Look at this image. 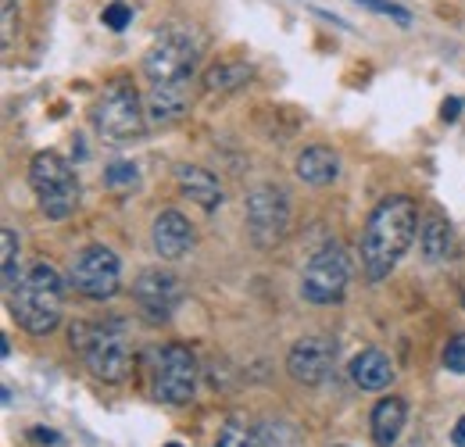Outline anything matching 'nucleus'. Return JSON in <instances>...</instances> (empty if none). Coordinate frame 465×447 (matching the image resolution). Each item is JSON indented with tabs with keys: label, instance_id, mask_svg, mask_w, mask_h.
<instances>
[{
	"label": "nucleus",
	"instance_id": "1",
	"mask_svg": "<svg viewBox=\"0 0 465 447\" xmlns=\"http://www.w3.org/2000/svg\"><path fill=\"white\" fill-rule=\"evenodd\" d=\"M419 229H422L419 225V204L405 194L383 197L369 212V223L361 229V247H358L369 283H383L394 273V265L405 258V251L411 247Z\"/></svg>",
	"mask_w": 465,
	"mask_h": 447
},
{
	"label": "nucleus",
	"instance_id": "2",
	"mask_svg": "<svg viewBox=\"0 0 465 447\" xmlns=\"http://www.w3.org/2000/svg\"><path fill=\"white\" fill-rule=\"evenodd\" d=\"M64 308V280L54 265H33L15 290H7L11 319L33 336H47L58 330Z\"/></svg>",
	"mask_w": 465,
	"mask_h": 447
},
{
	"label": "nucleus",
	"instance_id": "3",
	"mask_svg": "<svg viewBox=\"0 0 465 447\" xmlns=\"http://www.w3.org/2000/svg\"><path fill=\"white\" fill-rule=\"evenodd\" d=\"M72 347L83 351L90 372L104 383H122L133 369V347L125 336V323H101V326H72Z\"/></svg>",
	"mask_w": 465,
	"mask_h": 447
},
{
	"label": "nucleus",
	"instance_id": "4",
	"mask_svg": "<svg viewBox=\"0 0 465 447\" xmlns=\"http://www.w3.org/2000/svg\"><path fill=\"white\" fill-rule=\"evenodd\" d=\"M29 186L40 201V212L47 219H68L79 208V175L68 158H61L58 151H40L29 162Z\"/></svg>",
	"mask_w": 465,
	"mask_h": 447
},
{
	"label": "nucleus",
	"instance_id": "5",
	"mask_svg": "<svg viewBox=\"0 0 465 447\" xmlns=\"http://www.w3.org/2000/svg\"><path fill=\"white\" fill-rule=\"evenodd\" d=\"M94 125H97V133L104 140L125 144V140L143 136V129L151 122H147V112L140 108V94L129 83L115 79V83L104 86V94L94 104Z\"/></svg>",
	"mask_w": 465,
	"mask_h": 447
},
{
	"label": "nucleus",
	"instance_id": "6",
	"mask_svg": "<svg viewBox=\"0 0 465 447\" xmlns=\"http://www.w3.org/2000/svg\"><path fill=\"white\" fill-rule=\"evenodd\" d=\"M243 219H247V236L254 247L269 251L276 247L287 229H291V197L283 186H272V183H262L247 194L243 201Z\"/></svg>",
	"mask_w": 465,
	"mask_h": 447
},
{
	"label": "nucleus",
	"instance_id": "7",
	"mask_svg": "<svg viewBox=\"0 0 465 447\" xmlns=\"http://www.w3.org/2000/svg\"><path fill=\"white\" fill-rule=\"evenodd\" d=\"M348 283H351V258L348 251L341 243H326L319 247L304 273H301V297L308 304H341L344 293H348Z\"/></svg>",
	"mask_w": 465,
	"mask_h": 447
},
{
	"label": "nucleus",
	"instance_id": "8",
	"mask_svg": "<svg viewBox=\"0 0 465 447\" xmlns=\"http://www.w3.org/2000/svg\"><path fill=\"white\" fill-rule=\"evenodd\" d=\"M197 55L201 47L186 29H169L143 55V72L151 83H190L197 68Z\"/></svg>",
	"mask_w": 465,
	"mask_h": 447
},
{
	"label": "nucleus",
	"instance_id": "9",
	"mask_svg": "<svg viewBox=\"0 0 465 447\" xmlns=\"http://www.w3.org/2000/svg\"><path fill=\"white\" fill-rule=\"evenodd\" d=\"M72 286L90 301H112L122 286V262L112 247L90 243L72 262Z\"/></svg>",
	"mask_w": 465,
	"mask_h": 447
},
{
	"label": "nucleus",
	"instance_id": "10",
	"mask_svg": "<svg viewBox=\"0 0 465 447\" xmlns=\"http://www.w3.org/2000/svg\"><path fill=\"white\" fill-rule=\"evenodd\" d=\"M197 391V358L183 343H165L154 362V397L162 404H186Z\"/></svg>",
	"mask_w": 465,
	"mask_h": 447
},
{
	"label": "nucleus",
	"instance_id": "11",
	"mask_svg": "<svg viewBox=\"0 0 465 447\" xmlns=\"http://www.w3.org/2000/svg\"><path fill=\"white\" fill-rule=\"evenodd\" d=\"M133 297H136V308L147 323L162 326L173 319V312L183 301V283L175 280L173 273H162V269H147L140 273L133 283Z\"/></svg>",
	"mask_w": 465,
	"mask_h": 447
},
{
	"label": "nucleus",
	"instance_id": "12",
	"mask_svg": "<svg viewBox=\"0 0 465 447\" xmlns=\"http://www.w3.org/2000/svg\"><path fill=\"white\" fill-rule=\"evenodd\" d=\"M337 362V343L330 336H301L287 354V372L304 387H319Z\"/></svg>",
	"mask_w": 465,
	"mask_h": 447
},
{
	"label": "nucleus",
	"instance_id": "13",
	"mask_svg": "<svg viewBox=\"0 0 465 447\" xmlns=\"http://www.w3.org/2000/svg\"><path fill=\"white\" fill-rule=\"evenodd\" d=\"M151 243H154L158 258H165V262H179V258L193 247V225H190V219H186L183 212L169 208V212H162V215L154 219Z\"/></svg>",
	"mask_w": 465,
	"mask_h": 447
},
{
	"label": "nucleus",
	"instance_id": "14",
	"mask_svg": "<svg viewBox=\"0 0 465 447\" xmlns=\"http://www.w3.org/2000/svg\"><path fill=\"white\" fill-rule=\"evenodd\" d=\"M190 104V94H186V83H151V94H147V122L151 125H173L186 114Z\"/></svg>",
	"mask_w": 465,
	"mask_h": 447
},
{
	"label": "nucleus",
	"instance_id": "15",
	"mask_svg": "<svg viewBox=\"0 0 465 447\" xmlns=\"http://www.w3.org/2000/svg\"><path fill=\"white\" fill-rule=\"evenodd\" d=\"M297 179L308 183V186H330L337 175H341V158L333 147L326 144H312L297 154Z\"/></svg>",
	"mask_w": 465,
	"mask_h": 447
},
{
	"label": "nucleus",
	"instance_id": "16",
	"mask_svg": "<svg viewBox=\"0 0 465 447\" xmlns=\"http://www.w3.org/2000/svg\"><path fill=\"white\" fill-rule=\"evenodd\" d=\"M391 380H394V365L383 351L365 347L361 354L351 358V383L358 391H383V387H391Z\"/></svg>",
	"mask_w": 465,
	"mask_h": 447
},
{
	"label": "nucleus",
	"instance_id": "17",
	"mask_svg": "<svg viewBox=\"0 0 465 447\" xmlns=\"http://www.w3.org/2000/svg\"><path fill=\"white\" fill-rule=\"evenodd\" d=\"M405 419H408V404L405 397H383L376 401L372 415H369V430H372V441L376 447H394L401 430H405Z\"/></svg>",
	"mask_w": 465,
	"mask_h": 447
},
{
	"label": "nucleus",
	"instance_id": "18",
	"mask_svg": "<svg viewBox=\"0 0 465 447\" xmlns=\"http://www.w3.org/2000/svg\"><path fill=\"white\" fill-rule=\"evenodd\" d=\"M175 183H179V190H183L190 201H197L204 212H215V208L223 204V183H219L208 168L179 165L175 168Z\"/></svg>",
	"mask_w": 465,
	"mask_h": 447
},
{
	"label": "nucleus",
	"instance_id": "19",
	"mask_svg": "<svg viewBox=\"0 0 465 447\" xmlns=\"http://www.w3.org/2000/svg\"><path fill=\"white\" fill-rule=\"evenodd\" d=\"M419 243H422L426 262H433V265L455 258V236H451V225L444 223L440 215H430V219L422 223V229H419Z\"/></svg>",
	"mask_w": 465,
	"mask_h": 447
},
{
	"label": "nucleus",
	"instance_id": "20",
	"mask_svg": "<svg viewBox=\"0 0 465 447\" xmlns=\"http://www.w3.org/2000/svg\"><path fill=\"white\" fill-rule=\"evenodd\" d=\"M247 83H251V65H243V61H219L204 72V86L212 94H236Z\"/></svg>",
	"mask_w": 465,
	"mask_h": 447
},
{
	"label": "nucleus",
	"instance_id": "21",
	"mask_svg": "<svg viewBox=\"0 0 465 447\" xmlns=\"http://www.w3.org/2000/svg\"><path fill=\"white\" fill-rule=\"evenodd\" d=\"M215 447H262V430L243 415H230L215 437Z\"/></svg>",
	"mask_w": 465,
	"mask_h": 447
},
{
	"label": "nucleus",
	"instance_id": "22",
	"mask_svg": "<svg viewBox=\"0 0 465 447\" xmlns=\"http://www.w3.org/2000/svg\"><path fill=\"white\" fill-rule=\"evenodd\" d=\"M0 269H4V290H15L18 286V236L11 225L0 229Z\"/></svg>",
	"mask_w": 465,
	"mask_h": 447
},
{
	"label": "nucleus",
	"instance_id": "23",
	"mask_svg": "<svg viewBox=\"0 0 465 447\" xmlns=\"http://www.w3.org/2000/svg\"><path fill=\"white\" fill-rule=\"evenodd\" d=\"M358 4L376 11V15H383V18H391V22H398V25H411V15L401 4H394V0H358Z\"/></svg>",
	"mask_w": 465,
	"mask_h": 447
},
{
	"label": "nucleus",
	"instance_id": "24",
	"mask_svg": "<svg viewBox=\"0 0 465 447\" xmlns=\"http://www.w3.org/2000/svg\"><path fill=\"white\" fill-rule=\"evenodd\" d=\"M444 369L455 376H465V333L451 336V343L444 347Z\"/></svg>",
	"mask_w": 465,
	"mask_h": 447
},
{
	"label": "nucleus",
	"instance_id": "25",
	"mask_svg": "<svg viewBox=\"0 0 465 447\" xmlns=\"http://www.w3.org/2000/svg\"><path fill=\"white\" fill-rule=\"evenodd\" d=\"M136 165L133 162H115V165L104 172V183L108 186H136Z\"/></svg>",
	"mask_w": 465,
	"mask_h": 447
},
{
	"label": "nucleus",
	"instance_id": "26",
	"mask_svg": "<svg viewBox=\"0 0 465 447\" xmlns=\"http://www.w3.org/2000/svg\"><path fill=\"white\" fill-rule=\"evenodd\" d=\"M101 18H104V25H108V29H125V25H129V22H133V7H129V4H122V0H115V4H108V7H104V15H101Z\"/></svg>",
	"mask_w": 465,
	"mask_h": 447
},
{
	"label": "nucleus",
	"instance_id": "27",
	"mask_svg": "<svg viewBox=\"0 0 465 447\" xmlns=\"http://www.w3.org/2000/svg\"><path fill=\"white\" fill-rule=\"evenodd\" d=\"M15 36V0H4V47H11Z\"/></svg>",
	"mask_w": 465,
	"mask_h": 447
},
{
	"label": "nucleus",
	"instance_id": "28",
	"mask_svg": "<svg viewBox=\"0 0 465 447\" xmlns=\"http://www.w3.org/2000/svg\"><path fill=\"white\" fill-rule=\"evenodd\" d=\"M33 441H40V444H54V447L61 444V437L58 433H51L47 426H33Z\"/></svg>",
	"mask_w": 465,
	"mask_h": 447
},
{
	"label": "nucleus",
	"instance_id": "29",
	"mask_svg": "<svg viewBox=\"0 0 465 447\" xmlns=\"http://www.w3.org/2000/svg\"><path fill=\"white\" fill-rule=\"evenodd\" d=\"M459 112H462V101H459V97L444 101V118H448V122H455V118H459Z\"/></svg>",
	"mask_w": 465,
	"mask_h": 447
},
{
	"label": "nucleus",
	"instance_id": "30",
	"mask_svg": "<svg viewBox=\"0 0 465 447\" xmlns=\"http://www.w3.org/2000/svg\"><path fill=\"white\" fill-rule=\"evenodd\" d=\"M451 444L455 447H465V415L455 422V430H451Z\"/></svg>",
	"mask_w": 465,
	"mask_h": 447
},
{
	"label": "nucleus",
	"instance_id": "31",
	"mask_svg": "<svg viewBox=\"0 0 465 447\" xmlns=\"http://www.w3.org/2000/svg\"><path fill=\"white\" fill-rule=\"evenodd\" d=\"M165 447H183V444H165Z\"/></svg>",
	"mask_w": 465,
	"mask_h": 447
},
{
	"label": "nucleus",
	"instance_id": "32",
	"mask_svg": "<svg viewBox=\"0 0 465 447\" xmlns=\"http://www.w3.org/2000/svg\"><path fill=\"white\" fill-rule=\"evenodd\" d=\"M337 447H348V444H337Z\"/></svg>",
	"mask_w": 465,
	"mask_h": 447
}]
</instances>
